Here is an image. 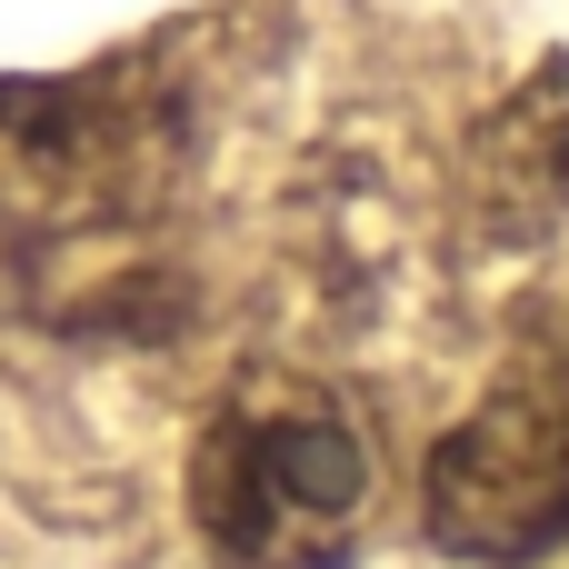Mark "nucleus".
Here are the masks:
<instances>
[{
  "label": "nucleus",
  "instance_id": "3",
  "mask_svg": "<svg viewBox=\"0 0 569 569\" xmlns=\"http://www.w3.org/2000/svg\"><path fill=\"white\" fill-rule=\"evenodd\" d=\"M420 520L440 560L520 569L569 540V370L500 380L470 420L440 430L420 470Z\"/></svg>",
  "mask_w": 569,
  "mask_h": 569
},
{
  "label": "nucleus",
  "instance_id": "1",
  "mask_svg": "<svg viewBox=\"0 0 569 569\" xmlns=\"http://www.w3.org/2000/svg\"><path fill=\"white\" fill-rule=\"evenodd\" d=\"M180 190V110L140 70L0 80V310L120 320L150 270V220Z\"/></svg>",
  "mask_w": 569,
  "mask_h": 569
},
{
  "label": "nucleus",
  "instance_id": "4",
  "mask_svg": "<svg viewBox=\"0 0 569 569\" xmlns=\"http://www.w3.org/2000/svg\"><path fill=\"white\" fill-rule=\"evenodd\" d=\"M470 210L490 240L530 250L569 230V50H550L480 130H470Z\"/></svg>",
  "mask_w": 569,
  "mask_h": 569
},
{
  "label": "nucleus",
  "instance_id": "2",
  "mask_svg": "<svg viewBox=\"0 0 569 569\" xmlns=\"http://www.w3.org/2000/svg\"><path fill=\"white\" fill-rule=\"evenodd\" d=\"M370 510V440L310 380H250L190 450V520L210 569H350Z\"/></svg>",
  "mask_w": 569,
  "mask_h": 569
}]
</instances>
